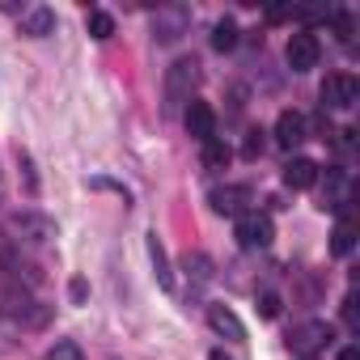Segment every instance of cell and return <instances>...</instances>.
<instances>
[{"instance_id": "obj_9", "label": "cell", "mask_w": 360, "mask_h": 360, "mask_svg": "<svg viewBox=\"0 0 360 360\" xmlns=\"http://www.w3.org/2000/svg\"><path fill=\"white\" fill-rule=\"evenodd\" d=\"M301 140H309L305 115H301V110H280V119H276V144H280V148H297Z\"/></svg>"}, {"instance_id": "obj_6", "label": "cell", "mask_w": 360, "mask_h": 360, "mask_svg": "<svg viewBox=\"0 0 360 360\" xmlns=\"http://www.w3.org/2000/svg\"><path fill=\"white\" fill-rule=\"evenodd\" d=\"M187 22H191V9H183V5L157 9V18H153V34H157V43H178V39H183V30H187Z\"/></svg>"}, {"instance_id": "obj_24", "label": "cell", "mask_w": 360, "mask_h": 360, "mask_svg": "<svg viewBox=\"0 0 360 360\" xmlns=\"http://www.w3.org/2000/svg\"><path fill=\"white\" fill-rule=\"evenodd\" d=\"M343 322H347V326H356V297H347V301H343Z\"/></svg>"}, {"instance_id": "obj_12", "label": "cell", "mask_w": 360, "mask_h": 360, "mask_svg": "<svg viewBox=\"0 0 360 360\" xmlns=\"http://www.w3.org/2000/svg\"><path fill=\"white\" fill-rule=\"evenodd\" d=\"M208 200H212V208H217L221 217H242L246 204H250V191H246V187H217Z\"/></svg>"}, {"instance_id": "obj_25", "label": "cell", "mask_w": 360, "mask_h": 360, "mask_svg": "<svg viewBox=\"0 0 360 360\" xmlns=\"http://www.w3.org/2000/svg\"><path fill=\"white\" fill-rule=\"evenodd\" d=\"M339 360H360V352H356V347H343V352H339Z\"/></svg>"}, {"instance_id": "obj_5", "label": "cell", "mask_w": 360, "mask_h": 360, "mask_svg": "<svg viewBox=\"0 0 360 360\" xmlns=\"http://www.w3.org/2000/svg\"><path fill=\"white\" fill-rule=\"evenodd\" d=\"M271 238H276L271 217H259V212H242L238 217V242L246 250H263V246H271Z\"/></svg>"}, {"instance_id": "obj_11", "label": "cell", "mask_w": 360, "mask_h": 360, "mask_svg": "<svg viewBox=\"0 0 360 360\" xmlns=\"http://www.w3.org/2000/svg\"><path fill=\"white\" fill-rule=\"evenodd\" d=\"M314 183H318V165H314L309 157H288V165H284V187L309 191Z\"/></svg>"}, {"instance_id": "obj_3", "label": "cell", "mask_w": 360, "mask_h": 360, "mask_svg": "<svg viewBox=\"0 0 360 360\" xmlns=\"http://www.w3.org/2000/svg\"><path fill=\"white\" fill-rule=\"evenodd\" d=\"M195 81H200V64H195V60H178V64L165 72V102H169V106L191 102Z\"/></svg>"}, {"instance_id": "obj_14", "label": "cell", "mask_w": 360, "mask_h": 360, "mask_svg": "<svg viewBox=\"0 0 360 360\" xmlns=\"http://www.w3.org/2000/svg\"><path fill=\"white\" fill-rule=\"evenodd\" d=\"M352 246H356V217L352 212H339L335 233H330V250L343 259V255H352Z\"/></svg>"}, {"instance_id": "obj_21", "label": "cell", "mask_w": 360, "mask_h": 360, "mask_svg": "<svg viewBox=\"0 0 360 360\" xmlns=\"http://www.w3.org/2000/svg\"><path fill=\"white\" fill-rule=\"evenodd\" d=\"M255 309H259V318H280V292H271V288L259 292V305Z\"/></svg>"}, {"instance_id": "obj_17", "label": "cell", "mask_w": 360, "mask_h": 360, "mask_svg": "<svg viewBox=\"0 0 360 360\" xmlns=\"http://www.w3.org/2000/svg\"><path fill=\"white\" fill-rule=\"evenodd\" d=\"M212 47H217V51H233V47H238V22H233V18L217 22V30H212Z\"/></svg>"}, {"instance_id": "obj_16", "label": "cell", "mask_w": 360, "mask_h": 360, "mask_svg": "<svg viewBox=\"0 0 360 360\" xmlns=\"http://www.w3.org/2000/svg\"><path fill=\"white\" fill-rule=\"evenodd\" d=\"M233 161V148L221 140V136H212V140H204V165L208 169H225Z\"/></svg>"}, {"instance_id": "obj_26", "label": "cell", "mask_w": 360, "mask_h": 360, "mask_svg": "<svg viewBox=\"0 0 360 360\" xmlns=\"http://www.w3.org/2000/svg\"><path fill=\"white\" fill-rule=\"evenodd\" d=\"M208 360H229V356H225V352L217 347V352H208Z\"/></svg>"}, {"instance_id": "obj_4", "label": "cell", "mask_w": 360, "mask_h": 360, "mask_svg": "<svg viewBox=\"0 0 360 360\" xmlns=\"http://www.w3.org/2000/svg\"><path fill=\"white\" fill-rule=\"evenodd\" d=\"M318 56H322V47H318V34H309V30H297V34H288L284 60H288V68H292V72H309V68H318Z\"/></svg>"}, {"instance_id": "obj_19", "label": "cell", "mask_w": 360, "mask_h": 360, "mask_svg": "<svg viewBox=\"0 0 360 360\" xmlns=\"http://www.w3.org/2000/svg\"><path fill=\"white\" fill-rule=\"evenodd\" d=\"M47 360H85V352H81L77 339H56V347L47 352Z\"/></svg>"}, {"instance_id": "obj_1", "label": "cell", "mask_w": 360, "mask_h": 360, "mask_svg": "<svg viewBox=\"0 0 360 360\" xmlns=\"http://www.w3.org/2000/svg\"><path fill=\"white\" fill-rule=\"evenodd\" d=\"M330 339H335V326L314 318V322H301V326L288 335V352H292L297 360H309V356H314V352H322Z\"/></svg>"}, {"instance_id": "obj_8", "label": "cell", "mask_w": 360, "mask_h": 360, "mask_svg": "<svg viewBox=\"0 0 360 360\" xmlns=\"http://www.w3.org/2000/svg\"><path fill=\"white\" fill-rule=\"evenodd\" d=\"M9 229L22 233L26 242H51V238H56V221H51V217H39V212H18V217H9Z\"/></svg>"}, {"instance_id": "obj_13", "label": "cell", "mask_w": 360, "mask_h": 360, "mask_svg": "<svg viewBox=\"0 0 360 360\" xmlns=\"http://www.w3.org/2000/svg\"><path fill=\"white\" fill-rule=\"evenodd\" d=\"M148 263H153L157 284L169 292V288H174V271H169V255H165V246H161V238H157V233H148Z\"/></svg>"}, {"instance_id": "obj_15", "label": "cell", "mask_w": 360, "mask_h": 360, "mask_svg": "<svg viewBox=\"0 0 360 360\" xmlns=\"http://www.w3.org/2000/svg\"><path fill=\"white\" fill-rule=\"evenodd\" d=\"M51 30H56V13H51V9H43V5H39V9H30V13L22 18V34H30V39H47Z\"/></svg>"}, {"instance_id": "obj_7", "label": "cell", "mask_w": 360, "mask_h": 360, "mask_svg": "<svg viewBox=\"0 0 360 360\" xmlns=\"http://www.w3.org/2000/svg\"><path fill=\"white\" fill-rule=\"evenodd\" d=\"M183 123H187L191 140H200V144L217 136V110H212L208 102H200V98H191V102H187V115H183Z\"/></svg>"}, {"instance_id": "obj_18", "label": "cell", "mask_w": 360, "mask_h": 360, "mask_svg": "<svg viewBox=\"0 0 360 360\" xmlns=\"http://www.w3.org/2000/svg\"><path fill=\"white\" fill-rule=\"evenodd\" d=\"M89 34H94V39H110V34H115V18H110L106 9H94V13H89Z\"/></svg>"}, {"instance_id": "obj_10", "label": "cell", "mask_w": 360, "mask_h": 360, "mask_svg": "<svg viewBox=\"0 0 360 360\" xmlns=\"http://www.w3.org/2000/svg\"><path fill=\"white\" fill-rule=\"evenodd\" d=\"M208 326H212L217 335L233 339V343H246V326H242V318H238L229 305H208Z\"/></svg>"}, {"instance_id": "obj_20", "label": "cell", "mask_w": 360, "mask_h": 360, "mask_svg": "<svg viewBox=\"0 0 360 360\" xmlns=\"http://www.w3.org/2000/svg\"><path fill=\"white\" fill-rule=\"evenodd\" d=\"M335 39H339V43H352V39H356V22H352V13H343V9L335 13Z\"/></svg>"}, {"instance_id": "obj_22", "label": "cell", "mask_w": 360, "mask_h": 360, "mask_svg": "<svg viewBox=\"0 0 360 360\" xmlns=\"http://www.w3.org/2000/svg\"><path fill=\"white\" fill-rule=\"evenodd\" d=\"M242 153H246V157H259V153H263V131H259V127H255V131H246Z\"/></svg>"}, {"instance_id": "obj_2", "label": "cell", "mask_w": 360, "mask_h": 360, "mask_svg": "<svg viewBox=\"0 0 360 360\" xmlns=\"http://www.w3.org/2000/svg\"><path fill=\"white\" fill-rule=\"evenodd\" d=\"M318 94H322V110H352L356 98H360V85H356L352 72H330Z\"/></svg>"}, {"instance_id": "obj_23", "label": "cell", "mask_w": 360, "mask_h": 360, "mask_svg": "<svg viewBox=\"0 0 360 360\" xmlns=\"http://www.w3.org/2000/svg\"><path fill=\"white\" fill-rule=\"evenodd\" d=\"M68 297H72V305H81V301H85V297H89V284H85V280H81V276H77V280H72V284H68Z\"/></svg>"}]
</instances>
